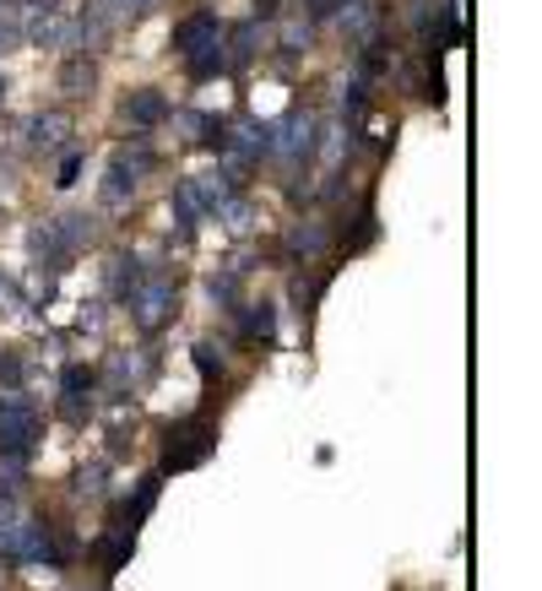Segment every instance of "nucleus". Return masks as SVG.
<instances>
[{
    "label": "nucleus",
    "mask_w": 542,
    "mask_h": 591,
    "mask_svg": "<svg viewBox=\"0 0 542 591\" xmlns=\"http://www.w3.org/2000/svg\"><path fill=\"white\" fill-rule=\"evenodd\" d=\"M76 494H104V466H82L76 472Z\"/></svg>",
    "instance_id": "22"
},
{
    "label": "nucleus",
    "mask_w": 542,
    "mask_h": 591,
    "mask_svg": "<svg viewBox=\"0 0 542 591\" xmlns=\"http://www.w3.org/2000/svg\"><path fill=\"white\" fill-rule=\"evenodd\" d=\"M0 98H6V76H0Z\"/></svg>",
    "instance_id": "27"
},
{
    "label": "nucleus",
    "mask_w": 542,
    "mask_h": 591,
    "mask_svg": "<svg viewBox=\"0 0 542 591\" xmlns=\"http://www.w3.org/2000/svg\"><path fill=\"white\" fill-rule=\"evenodd\" d=\"M136 277H141V261H136V256H115V299L131 293Z\"/></svg>",
    "instance_id": "19"
},
{
    "label": "nucleus",
    "mask_w": 542,
    "mask_h": 591,
    "mask_svg": "<svg viewBox=\"0 0 542 591\" xmlns=\"http://www.w3.org/2000/svg\"><path fill=\"white\" fill-rule=\"evenodd\" d=\"M93 82H98V66L87 61V50H71L66 66H61V93H66V98H87Z\"/></svg>",
    "instance_id": "10"
},
{
    "label": "nucleus",
    "mask_w": 542,
    "mask_h": 591,
    "mask_svg": "<svg viewBox=\"0 0 542 591\" xmlns=\"http://www.w3.org/2000/svg\"><path fill=\"white\" fill-rule=\"evenodd\" d=\"M212 440H217V434L206 429L202 418H191V423H180V429H174V440H169V461H174V466H196V461L212 451Z\"/></svg>",
    "instance_id": "8"
},
{
    "label": "nucleus",
    "mask_w": 542,
    "mask_h": 591,
    "mask_svg": "<svg viewBox=\"0 0 542 591\" xmlns=\"http://www.w3.org/2000/svg\"><path fill=\"white\" fill-rule=\"evenodd\" d=\"M76 180H82V152H66V163H61V174H55V185H61V191H71Z\"/></svg>",
    "instance_id": "24"
},
{
    "label": "nucleus",
    "mask_w": 542,
    "mask_h": 591,
    "mask_svg": "<svg viewBox=\"0 0 542 591\" xmlns=\"http://www.w3.org/2000/svg\"><path fill=\"white\" fill-rule=\"evenodd\" d=\"M126 310H131V326L136 331H163L180 310V282L163 277V271H141L126 293Z\"/></svg>",
    "instance_id": "1"
},
{
    "label": "nucleus",
    "mask_w": 542,
    "mask_h": 591,
    "mask_svg": "<svg viewBox=\"0 0 542 591\" xmlns=\"http://www.w3.org/2000/svg\"><path fill=\"white\" fill-rule=\"evenodd\" d=\"M196 369H202L206 380H223V358H212V347L196 342Z\"/></svg>",
    "instance_id": "23"
},
{
    "label": "nucleus",
    "mask_w": 542,
    "mask_h": 591,
    "mask_svg": "<svg viewBox=\"0 0 542 591\" xmlns=\"http://www.w3.org/2000/svg\"><path fill=\"white\" fill-rule=\"evenodd\" d=\"M0 386H6V391H17V386H22V358H17V353H6V347H0Z\"/></svg>",
    "instance_id": "21"
},
{
    "label": "nucleus",
    "mask_w": 542,
    "mask_h": 591,
    "mask_svg": "<svg viewBox=\"0 0 542 591\" xmlns=\"http://www.w3.org/2000/svg\"><path fill=\"white\" fill-rule=\"evenodd\" d=\"M11 310H17V288L0 277V315H11Z\"/></svg>",
    "instance_id": "26"
},
{
    "label": "nucleus",
    "mask_w": 542,
    "mask_h": 591,
    "mask_svg": "<svg viewBox=\"0 0 542 591\" xmlns=\"http://www.w3.org/2000/svg\"><path fill=\"white\" fill-rule=\"evenodd\" d=\"M169 212H174V228H180V239H191V234H196V223L206 217V206H202V196H196V185H191V180H185V185H174Z\"/></svg>",
    "instance_id": "11"
},
{
    "label": "nucleus",
    "mask_w": 542,
    "mask_h": 591,
    "mask_svg": "<svg viewBox=\"0 0 542 591\" xmlns=\"http://www.w3.org/2000/svg\"><path fill=\"white\" fill-rule=\"evenodd\" d=\"M288 245H293V256H321L326 250V228L321 223H299Z\"/></svg>",
    "instance_id": "15"
},
{
    "label": "nucleus",
    "mask_w": 542,
    "mask_h": 591,
    "mask_svg": "<svg viewBox=\"0 0 542 591\" xmlns=\"http://www.w3.org/2000/svg\"><path fill=\"white\" fill-rule=\"evenodd\" d=\"M364 109H369V82L358 76V82H347V93H342V115H347V120H364Z\"/></svg>",
    "instance_id": "17"
},
{
    "label": "nucleus",
    "mask_w": 542,
    "mask_h": 591,
    "mask_svg": "<svg viewBox=\"0 0 542 591\" xmlns=\"http://www.w3.org/2000/svg\"><path fill=\"white\" fill-rule=\"evenodd\" d=\"M152 158L147 152H120L115 163H109V174H104V206H131L136 201V180H141V169H147Z\"/></svg>",
    "instance_id": "5"
},
{
    "label": "nucleus",
    "mask_w": 542,
    "mask_h": 591,
    "mask_svg": "<svg viewBox=\"0 0 542 591\" xmlns=\"http://www.w3.org/2000/svg\"><path fill=\"white\" fill-rule=\"evenodd\" d=\"M250 331H256V336H271V331H277V310H271V304L250 310Z\"/></svg>",
    "instance_id": "25"
},
{
    "label": "nucleus",
    "mask_w": 542,
    "mask_h": 591,
    "mask_svg": "<svg viewBox=\"0 0 542 591\" xmlns=\"http://www.w3.org/2000/svg\"><path fill=\"white\" fill-rule=\"evenodd\" d=\"M310 39H315V28H310V22H288V28H282V50H288V55L310 50Z\"/></svg>",
    "instance_id": "20"
},
{
    "label": "nucleus",
    "mask_w": 542,
    "mask_h": 591,
    "mask_svg": "<svg viewBox=\"0 0 542 591\" xmlns=\"http://www.w3.org/2000/svg\"><path fill=\"white\" fill-rule=\"evenodd\" d=\"M206 293H212L223 310H239V304H234V299H239V277H234V271H223V277H206Z\"/></svg>",
    "instance_id": "18"
},
{
    "label": "nucleus",
    "mask_w": 542,
    "mask_h": 591,
    "mask_svg": "<svg viewBox=\"0 0 542 591\" xmlns=\"http://www.w3.org/2000/svg\"><path fill=\"white\" fill-rule=\"evenodd\" d=\"M185 66H191V76H196V82H206V76H217V71H228V61H223V39H212L206 50H196V55H191Z\"/></svg>",
    "instance_id": "14"
},
{
    "label": "nucleus",
    "mask_w": 542,
    "mask_h": 591,
    "mask_svg": "<svg viewBox=\"0 0 542 591\" xmlns=\"http://www.w3.org/2000/svg\"><path fill=\"white\" fill-rule=\"evenodd\" d=\"M28 141L33 147H61L66 141V115H33L28 120Z\"/></svg>",
    "instance_id": "12"
},
{
    "label": "nucleus",
    "mask_w": 542,
    "mask_h": 591,
    "mask_svg": "<svg viewBox=\"0 0 542 591\" xmlns=\"http://www.w3.org/2000/svg\"><path fill=\"white\" fill-rule=\"evenodd\" d=\"M50 234L61 239V250H66V256H76V250H87V245H93V217H87V212H61V217L50 223Z\"/></svg>",
    "instance_id": "9"
},
{
    "label": "nucleus",
    "mask_w": 542,
    "mask_h": 591,
    "mask_svg": "<svg viewBox=\"0 0 542 591\" xmlns=\"http://www.w3.org/2000/svg\"><path fill=\"white\" fill-rule=\"evenodd\" d=\"M212 39H223V22H217L212 11H191V17H180V22H174V33H169V44H174V55H180V61H191V55L206 50Z\"/></svg>",
    "instance_id": "4"
},
{
    "label": "nucleus",
    "mask_w": 542,
    "mask_h": 591,
    "mask_svg": "<svg viewBox=\"0 0 542 591\" xmlns=\"http://www.w3.org/2000/svg\"><path fill=\"white\" fill-rule=\"evenodd\" d=\"M93 386H98V375L87 364H66V375H61V412L71 423H82L93 412Z\"/></svg>",
    "instance_id": "6"
},
{
    "label": "nucleus",
    "mask_w": 542,
    "mask_h": 591,
    "mask_svg": "<svg viewBox=\"0 0 542 591\" xmlns=\"http://www.w3.org/2000/svg\"><path fill=\"white\" fill-rule=\"evenodd\" d=\"M39 407L22 401V396H0V456H33L39 445Z\"/></svg>",
    "instance_id": "2"
},
{
    "label": "nucleus",
    "mask_w": 542,
    "mask_h": 591,
    "mask_svg": "<svg viewBox=\"0 0 542 591\" xmlns=\"http://www.w3.org/2000/svg\"><path fill=\"white\" fill-rule=\"evenodd\" d=\"M158 488H163V472H152V477H141V488H136V499L126 505V531L141 526V516L152 511V499H158Z\"/></svg>",
    "instance_id": "13"
},
{
    "label": "nucleus",
    "mask_w": 542,
    "mask_h": 591,
    "mask_svg": "<svg viewBox=\"0 0 542 591\" xmlns=\"http://www.w3.org/2000/svg\"><path fill=\"white\" fill-rule=\"evenodd\" d=\"M310 147H315V120L310 115H282L277 126H267V152H277L282 163L310 158Z\"/></svg>",
    "instance_id": "3"
},
{
    "label": "nucleus",
    "mask_w": 542,
    "mask_h": 591,
    "mask_svg": "<svg viewBox=\"0 0 542 591\" xmlns=\"http://www.w3.org/2000/svg\"><path fill=\"white\" fill-rule=\"evenodd\" d=\"M250 55H256V22H245V28L234 33V50H223V61H228V66H245Z\"/></svg>",
    "instance_id": "16"
},
{
    "label": "nucleus",
    "mask_w": 542,
    "mask_h": 591,
    "mask_svg": "<svg viewBox=\"0 0 542 591\" xmlns=\"http://www.w3.org/2000/svg\"><path fill=\"white\" fill-rule=\"evenodd\" d=\"M169 115H174V109H169V98H163L158 87H136L131 98H126V120H131V131H158Z\"/></svg>",
    "instance_id": "7"
}]
</instances>
